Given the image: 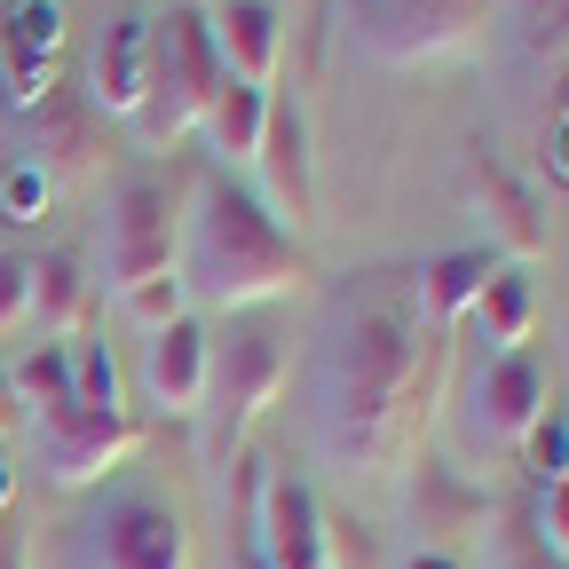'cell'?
<instances>
[{
    "instance_id": "cell-1",
    "label": "cell",
    "mask_w": 569,
    "mask_h": 569,
    "mask_svg": "<svg viewBox=\"0 0 569 569\" xmlns=\"http://www.w3.org/2000/svg\"><path fill=\"white\" fill-rule=\"evenodd\" d=\"M427 356H436V325L419 309L411 269H372L325 309L309 348V443L332 475H388L411 451Z\"/></svg>"
},
{
    "instance_id": "cell-2",
    "label": "cell",
    "mask_w": 569,
    "mask_h": 569,
    "mask_svg": "<svg viewBox=\"0 0 569 569\" xmlns=\"http://www.w3.org/2000/svg\"><path fill=\"white\" fill-rule=\"evenodd\" d=\"M174 253H182V269H174L182 293L206 301V309H222V317L261 309V301H277V293L301 284L293 230H284L253 190H238V182H206L198 190V213H190V230L174 238Z\"/></svg>"
},
{
    "instance_id": "cell-3",
    "label": "cell",
    "mask_w": 569,
    "mask_h": 569,
    "mask_svg": "<svg viewBox=\"0 0 569 569\" xmlns=\"http://www.w3.org/2000/svg\"><path fill=\"white\" fill-rule=\"evenodd\" d=\"M213 88H222V56H213L206 9H167V24H151V71H142V103H134L142 151H174L182 134H198Z\"/></svg>"
},
{
    "instance_id": "cell-4",
    "label": "cell",
    "mask_w": 569,
    "mask_h": 569,
    "mask_svg": "<svg viewBox=\"0 0 569 569\" xmlns=\"http://www.w3.org/2000/svg\"><path fill=\"white\" fill-rule=\"evenodd\" d=\"M490 17L498 0H340V32L356 40V56H372L388 71L475 56Z\"/></svg>"
},
{
    "instance_id": "cell-5",
    "label": "cell",
    "mask_w": 569,
    "mask_h": 569,
    "mask_svg": "<svg viewBox=\"0 0 569 569\" xmlns=\"http://www.w3.org/2000/svg\"><path fill=\"white\" fill-rule=\"evenodd\" d=\"M88 569H190V530L159 490H111L88 522Z\"/></svg>"
},
{
    "instance_id": "cell-6",
    "label": "cell",
    "mask_w": 569,
    "mask_h": 569,
    "mask_svg": "<svg viewBox=\"0 0 569 569\" xmlns=\"http://www.w3.org/2000/svg\"><path fill=\"white\" fill-rule=\"evenodd\" d=\"M174 269V206H167V182L134 174L111 190V213H103V277L111 293H127V284L142 277H167Z\"/></svg>"
},
{
    "instance_id": "cell-7",
    "label": "cell",
    "mask_w": 569,
    "mask_h": 569,
    "mask_svg": "<svg viewBox=\"0 0 569 569\" xmlns=\"http://www.w3.org/2000/svg\"><path fill=\"white\" fill-rule=\"evenodd\" d=\"M32 443H40V475L63 490H88L103 482L127 451H134V419L127 411H96V403H56L32 419Z\"/></svg>"
},
{
    "instance_id": "cell-8",
    "label": "cell",
    "mask_w": 569,
    "mask_h": 569,
    "mask_svg": "<svg viewBox=\"0 0 569 569\" xmlns=\"http://www.w3.org/2000/svg\"><path fill=\"white\" fill-rule=\"evenodd\" d=\"M546 419V372H538V356L507 348V356H490V372L475 380L467 396V427H475V443L482 451H522V436Z\"/></svg>"
},
{
    "instance_id": "cell-9",
    "label": "cell",
    "mask_w": 569,
    "mask_h": 569,
    "mask_svg": "<svg viewBox=\"0 0 569 569\" xmlns=\"http://www.w3.org/2000/svg\"><path fill=\"white\" fill-rule=\"evenodd\" d=\"M269 569H325V515H317V490L301 475H261L253 490V538H246Z\"/></svg>"
},
{
    "instance_id": "cell-10",
    "label": "cell",
    "mask_w": 569,
    "mask_h": 569,
    "mask_svg": "<svg viewBox=\"0 0 569 569\" xmlns=\"http://www.w3.org/2000/svg\"><path fill=\"white\" fill-rule=\"evenodd\" d=\"M206 388L222 396V443H230L253 411L277 403V388H284V340L269 325H238L230 348H213V380Z\"/></svg>"
},
{
    "instance_id": "cell-11",
    "label": "cell",
    "mask_w": 569,
    "mask_h": 569,
    "mask_svg": "<svg viewBox=\"0 0 569 569\" xmlns=\"http://www.w3.org/2000/svg\"><path fill=\"white\" fill-rule=\"evenodd\" d=\"M206 32H213V56H222V80H238V88H269L277 80V63H284L277 0H213Z\"/></svg>"
},
{
    "instance_id": "cell-12",
    "label": "cell",
    "mask_w": 569,
    "mask_h": 569,
    "mask_svg": "<svg viewBox=\"0 0 569 569\" xmlns=\"http://www.w3.org/2000/svg\"><path fill=\"white\" fill-rule=\"evenodd\" d=\"M206 380H213V332H206V317L167 325L151 340V356H142V388H151V403L174 411V419H190L206 403Z\"/></svg>"
},
{
    "instance_id": "cell-13",
    "label": "cell",
    "mask_w": 569,
    "mask_h": 569,
    "mask_svg": "<svg viewBox=\"0 0 569 569\" xmlns=\"http://www.w3.org/2000/svg\"><path fill=\"white\" fill-rule=\"evenodd\" d=\"M253 167L269 174V198L261 206L277 213V222H309L317 190H309V119H301V103H277L269 96V127H261Z\"/></svg>"
},
{
    "instance_id": "cell-14",
    "label": "cell",
    "mask_w": 569,
    "mask_h": 569,
    "mask_svg": "<svg viewBox=\"0 0 569 569\" xmlns=\"http://www.w3.org/2000/svg\"><path fill=\"white\" fill-rule=\"evenodd\" d=\"M142 71H151V17H111L96 56H88V103L103 119H134Z\"/></svg>"
},
{
    "instance_id": "cell-15",
    "label": "cell",
    "mask_w": 569,
    "mask_h": 569,
    "mask_svg": "<svg viewBox=\"0 0 569 569\" xmlns=\"http://www.w3.org/2000/svg\"><path fill=\"white\" fill-rule=\"evenodd\" d=\"M498 261L482 253V246H459V253H436L427 269H411L419 277V309H427V325H459L467 309H475V293H482V277H490Z\"/></svg>"
},
{
    "instance_id": "cell-16",
    "label": "cell",
    "mask_w": 569,
    "mask_h": 569,
    "mask_svg": "<svg viewBox=\"0 0 569 569\" xmlns=\"http://www.w3.org/2000/svg\"><path fill=\"white\" fill-rule=\"evenodd\" d=\"M475 198H482V213H490V230H498V246H507L515 261H530L538 246H546V222H538V206H530V190L498 167V159H482L475 167Z\"/></svg>"
},
{
    "instance_id": "cell-17",
    "label": "cell",
    "mask_w": 569,
    "mask_h": 569,
    "mask_svg": "<svg viewBox=\"0 0 569 569\" xmlns=\"http://www.w3.org/2000/svg\"><path fill=\"white\" fill-rule=\"evenodd\" d=\"M261 127H269V88H238V80H222L213 88V103H206V142H213V159H253L261 151Z\"/></svg>"
},
{
    "instance_id": "cell-18",
    "label": "cell",
    "mask_w": 569,
    "mask_h": 569,
    "mask_svg": "<svg viewBox=\"0 0 569 569\" xmlns=\"http://www.w3.org/2000/svg\"><path fill=\"white\" fill-rule=\"evenodd\" d=\"M80 309H88V277H80V261H71V253L32 261V325H40V348L80 325Z\"/></svg>"
},
{
    "instance_id": "cell-19",
    "label": "cell",
    "mask_w": 569,
    "mask_h": 569,
    "mask_svg": "<svg viewBox=\"0 0 569 569\" xmlns=\"http://www.w3.org/2000/svg\"><path fill=\"white\" fill-rule=\"evenodd\" d=\"M475 317H482V332L498 340V356L522 348V340H530V317H538L530 277H522V269H490V277H482V293H475Z\"/></svg>"
},
{
    "instance_id": "cell-20",
    "label": "cell",
    "mask_w": 569,
    "mask_h": 569,
    "mask_svg": "<svg viewBox=\"0 0 569 569\" xmlns=\"http://www.w3.org/2000/svg\"><path fill=\"white\" fill-rule=\"evenodd\" d=\"M0 88H9V103H17V111L48 103V88H56V63H48V56H32L9 24H0Z\"/></svg>"
},
{
    "instance_id": "cell-21",
    "label": "cell",
    "mask_w": 569,
    "mask_h": 569,
    "mask_svg": "<svg viewBox=\"0 0 569 569\" xmlns=\"http://www.w3.org/2000/svg\"><path fill=\"white\" fill-rule=\"evenodd\" d=\"M119 309H127L142 332L159 340L167 325H182V317H190V293H182V277L167 269V277H142V284H127V293H119Z\"/></svg>"
},
{
    "instance_id": "cell-22",
    "label": "cell",
    "mask_w": 569,
    "mask_h": 569,
    "mask_svg": "<svg viewBox=\"0 0 569 569\" xmlns=\"http://www.w3.org/2000/svg\"><path fill=\"white\" fill-rule=\"evenodd\" d=\"M9 388H17V403H40V411L71 403V348H32L9 372Z\"/></svg>"
},
{
    "instance_id": "cell-23",
    "label": "cell",
    "mask_w": 569,
    "mask_h": 569,
    "mask_svg": "<svg viewBox=\"0 0 569 569\" xmlns=\"http://www.w3.org/2000/svg\"><path fill=\"white\" fill-rule=\"evenodd\" d=\"M71 403H96V411H127V403H119V365H111V348H103V340L71 348Z\"/></svg>"
},
{
    "instance_id": "cell-24",
    "label": "cell",
    "mask_w": 569,
    "mask_h": 569,
    "mask_svg": "<svg viewBox=\"0 0 569 569\" xmlns=\"http://www.w3.org/2000/svg\"><path fill=\"white\" fill-rule=\"evenodd\" d=\"M522 475H530L538 490L569 475V419H561V411H546L530 436H522Z\"/></svg>"
},
{
    "instance_id": "cell-25",
    "label": "cell",
    "mask_w": 569,
    "mask_h": 569,
    "mask_svg": "<svg viewBox=\"0 0 569 569\" xmlns=\"http://www.w3.org/2000/svg\"><path fill=\"white\" fill-rule=\"evenodd\" d=\"M530 538H538V546H546V553H553V561L569 569V475L538 490V515H530Z\"/></svg>"
},
{
    "instance_id": "cell-26",
    "label": "cell",
    "mask_w": 569,
    "mask_h": 569,
    "mask_svg": "<svg viewBox=\"0 0 569 569\" xmlns=\"http://www.w3.org/2000/svg\"><path fill=\"white\" fill-rule=\"evenodd\" d=\"M32 325V261L24 253H0V332Z\"/></svg>"
},
{
    "instance_id": "cell-27",
    "label": "cell",
    "mask_w": 569,
    "mask_h": 569,
    "mask_svg": "<svg viewBox=\"0 0 569 569\" xmlns=\"http://www.w3.org/2000/svg\"><path fill=\"white\" fill-rule=\"evenodd\" d=\"M0 206H9V222H40V206H48V167H17L9 182H0Z\"/></svg>"
},
{
    "instance_id": "cell-28",
    "label": "cell",
    "mask_w": 569,
    "mask_h": 569,
    "mask_svg": "<svg viewBox=\"0 0 569 569\" xmlns=\"http://www.w3.org/2000/svg\"><path fill=\"white\" fill-rule=\"evenodd\" d=\"M490 569H561L538 538H530V522H507V538H498V561Z\"/></svg>"
},
{
    "instance_id": "cell-29",
    "label": "cell",
    "mask_w": 569,
    "mask_h": 569,
    "mask_svg": "<svg viewBox=\"0 0 569 569\" xmlns=\"http://www.w3.org/2000/svg\"><path fill=\"white\" fill-rule=\"evenodd\" d=\"M546 167L569 182V111H561V119H553V134H546Z\"/></svg>"
},
{
    "instance_id": "cell-30",
    "label": "cell",
    "mask_w": 569,
    "mask_h": 569,
    "mask_svg": "<svg viewBox=\"0 0 569 569\" xmlns=\"http://www.w3.org/2000/svg\"><path fill=\"white\" fill-rule=\"evenodd\" d=\"M17 427V388H9V365H0V436Z\"/></svg>"
},
{
    "instance_id": "cell-31",
    "label": "cell",
    "mask_w": 569,
    "mask_h": 569,
    "mask_svg": "<svg viewBox=\"0 0 569 569\" xmlns=\"http://www.w3.org/2000/svg\"><path fill=\"white\" fill-rule=\"evenodd\" d=\"M403 569H467V561H459V553H436V546H427V553H411Z\"/></svg>"
},
{
    "instance_id": "cell-32",
    "label": "cell",
    "mask_w": 569,
    "mask_h": 569,
    "mask_svg": "<svg viewBox=\"0 0 569 569\" xmlns=\"http://www.w3.org/2000/svg\"><path fill=\"white\" fill-rule=\"evenodd\" d=\"M0 569H24V546H17L9 530H0Z\"/></svg>"
},
{
    "instance_id": "cell-33",
    "label": "cell",
    "mask_w": 569,
    "mask_h": 569,
    "mask_svg": "<svg viewBox=\"0 0 569 569\" xmlns=\"http://www.w3.org/2000/svg\"><path fill=\"white\" fill-rule=\"evenodd\" d=\"M9 490H17V475H9V467H0V507H9Z\"/></svg>"
},
{
    "instance_id": "cell-34",
    "label": "cell",
    "mask_w": 569,
    "mask_h": 569,
    "mask_svg": "<svg viewBox=\"0 0 569 569\" xmlns=\"http://www.w3.org/2000/svg\"><path fill=\"white\" fill-rule=\"evenodd\" d=\"M325 569H340V561H325Z\"/></svg>"
}]
</instances>
